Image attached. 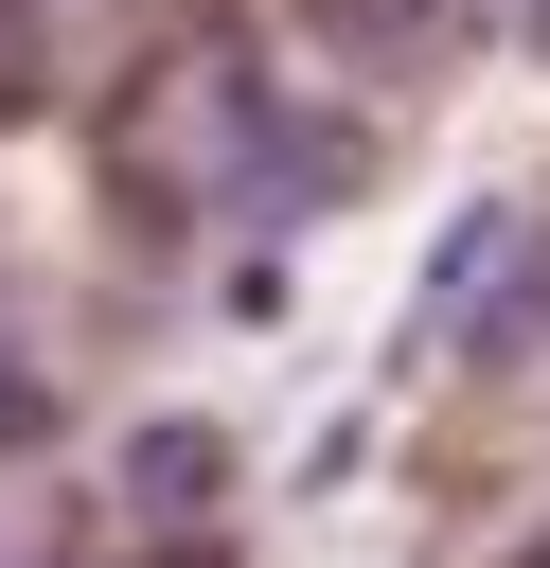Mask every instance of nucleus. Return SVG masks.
Here are the masks:
<instances>
[{
    "label": "nucleus",
    "instance_id": "1",
    "mask_svg": "<svg viewBox=\"0 0 550 568\" xmlns=\"http://www.w3.org/2000/svg\"><path fill=\"white\" fill-rule=\"evenodd\" d=\"M337 53H426V36H461V0H302Z\"/></svg>",
    "mask_w": 550,
    "mask_h": 568
},
{
    "label": "nucleus",
    "instance_id": "2",
    "mask_svg": "<svg viewBox=\"0 0 550 568\" xmlns=\"http://www.w3.org/2000/svg\"><path fill=\"white\" fill-rule=\"evenodd\" d=\"M18 53H35V0H0V89H18Z\"/></svg>",
    "mask_w": 550,
    "mask_h": 568
}]
</instances>
